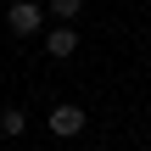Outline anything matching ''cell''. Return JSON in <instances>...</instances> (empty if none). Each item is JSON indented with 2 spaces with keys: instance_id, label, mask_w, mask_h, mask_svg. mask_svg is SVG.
Segmentation results:
<instances>
[{
  "instance_id": "277c9868",
  "label": "cell",
  "mask_w": 151,
  "mask_h": 151,
  "mask_svg": "<svg viewBox=\"0 0 151 151\" xmlns=\"http://www.w3.org/2000/svg\"><path fill=\"white\" fill-rule=\"evenodd\" d=\"M22 129H28V112H22V106H6V112H0V134H6V140H17Z\"/></svg>"
},
{
  "instance_id": "5b68a950",
  "label": "cell",
  "mask_w": 151,
  "mask_h": 151,
  "mask_svg": "<svg viewBox=\"0 0 151 151\" xmlns=\"http://www.w3.org/2000/svg\"><path fill=\"white\" fill-rule=\"evenodd\" d=\"M50 11H56V22H78L84 0H50Z\"/></svg>"
},
{
  "instance_id": "6da1fadb",
  "label": "cell",
  "mask_w": 151,
  "mask_h": 151,
  "mask_svg": "<svg viewBox=\"0 0 151 151\" xmlns=\"http://www.w3.org/2000/svg\"><path fill=\"white\" fill-rule=\"evenodd\" d=\"M39 0H11V11H6V28L17 34V39H28V34H39Z\"/></svg>"
},
{
  "instance_id": "7a4b0ae2",
  "label": "cell",
  "mask_w": 151,
  "mask_h": 151,
  "mask_svg": "<svg viewBox=\"0 0 151 151\" xmlns=\"http://www.w3.org/2000/svg\"><path fill=\"white\" fill-rule=\"evenodd\" d=\"M73 50H78V28H73V22H56V28L45 34V56H56V62H67Z\"/></svg>"
},
{
  "instance_id": "3957f363",
  "label": "cell",
  "mask_w": 151,
  "mask_h": 151,
  "mask_svg": "<svg viewBox=\"0 0 151 151\" xmlns=\"http://www.w3.org/2000/svg\"><path fill=\"white\" fill-rule=\"evenodd\" d=\"M50 134H62V140L84 134V106H56L50 112Z\"/></svg>"
}]
</instances>
